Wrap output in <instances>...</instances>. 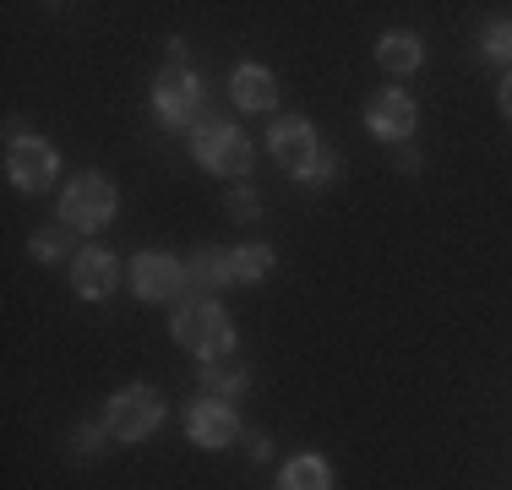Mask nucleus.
<instances>
[{
	"label": "nucleus",
	"instance_id": "obj_1",
	"mask_svg": "<svg viewBox=\"0 0 512 490\" xmlns=\"http://www.w3.org/2000/svg\"><path fill=\"white\" fill-rule=\"evenodd\" d=\"M175 343L202 360H224V354H235V322L213 300H186L175 311Z\"/></svg>",
	"mask_w": 512,
	"mask_h": 490
},
{
	"label": "nucleus",
	"instance_id": "obj_2",
	"mask_svg": "<svg viewBox=\"0 0 512 490\" xmlns=\"http://www.w3.org/2000/svg\"><path fill=\"white\" fill-rule=\"evenodd\" d=\"M191 153H197L202 169H213L224 180H240L251 169V137L240 126H229V120H202L191 131Z\"/></svg>",
	"mask_w": 512,
	"mask_h": 490
},
{
	"label": "nucleus",
	"instance_id": "obj_3",
	"mask_svg": "<svg viewBox=\"0 0 512 490\" xmlns=\"http://www.w3.org/2000/svg\"><path fill=\"white\" fill-rule=\"evenodd\" d=\"M115 218V186L104 175H77L60 196V224L71 229H104Z\"/></svg>",
	"mask_w": 512,
	"mask_h": 490
},
{
	"label": "nucleus",
	"instance_id": "obj_4",
	"mask_svg": "<svg viewBox=\"0 0 512 490\" xmlns=\"http://www.w3.org/2000/svg\"><path fill=\"white\" fill-rule=\"evenodd\" d=\"M158 420H164V398H158L153 387H120L115 398H109V431H115L120 441H142L158 431Z\"/></svg>",
	"mask_w": 512,
	"mask_h": 490
},
{
	"label": "nucleus",
	"instance_id": "obj_5",
	"mask_svg": "<svg viewBox=\"0 0 512 490\" xmlns=\"http://www.w3.org/2000/svg\"><path fill=\"white\" fill-rule=\"evenodd\" d=\"M153 109L164 126H202V82L186 66H169L153 82Z\"/></svg>",
	"mask_w": 512,
	"mask_h": 490
},
{
	"label": "nucleus",
	"instance_id": "obj_6",
	"mask_svg": "<svg viewBox=\"0 0 512 490\" xmlns=\"http://www.w3.org/2000/svg\"><path fill=\"white\" fill-rule=\"evenodd\" d=\"M55 169H60L55 147L39 142V137H17V142L6 147V175H11V186H17V191L55 186Z\"/></svg>",
	"mask_w": 512,
	"mask_h": 490
},
{
	"label": "nucleus",
	"instance_id": "obj_7",
	"mask_svg": "<svg viewBox=\"0 0 512 490\" xmlns=\"http://www.w3.org/2000/svg\"><path fill=\"white\" fill-rule=\"evenodd\" d=\"M267 142H273V158H278V164H284L289 175H300V180H306L311 164L322 158V147H316V131H311L306 115H278V120H273V137H267Z\"/></svg>",
	"mask_w": 512,
	"mask_h": 490
},
{
	"label": "nucleus",
	"instance_id": "obj_8",
	"mask_svg": "<svg viewBox=\"0 0 512 490\" xmlns=\"http://www.w3.org/2000/svg\"><path fill=\"white\" fill-rule=\"evenodd\" d=\"M131 289L142 300H175V294H186V262H175L169 251H142L131 262Z\"/></svg>",
	"mask_w": 512,
	"mask_h": 490
},
{
	"label": "nucleus",
	"instance_id": "obj_9",
	"mask_svg": "<svg viewBox=\"0 0 512 490\" xmlns=\"http://www.w3.org/2000/svg\"><path fill=\"white\" fill-rule=\"evenodd\" d=\"M365 126H371L382 142H404L409 131H414V98L398 93V88L376 93L371 104H365Z\"/></svg>",
	"mask_w": 512,
	"mask_h": 490
},
{
	"label": "nucleus",
	"instance_id": "obj_10",
	"mask_svg": "<svg viewBox=\"0 0 512 490\" xmlns=\"http://www.w3.org/2000/svg\"><path fill=\"white\" fill-rule=\"evenodd\" d=\"M186 431H191V441H197V447H229V441L240 436V420L229 414V403L202 398V403H191Z\"/></svg>",
	"mask_w": 512,
	"mask_h": 490
},
{
	"label": "nucleus",
	"instance_id": "obj_11",
	"mask_svg": "<svg viewBox=\"0 0 512 490\" xmlns=\"http://www.w3.org/2000/svg\"><path fill=\"white\" fill-rule=\"evenodd\" d=\"M235 284V251H218V245H202L197 256L186 262V294L191 300H202V289H224Z\"/></svg>",
	"mask_w": 512,
	"mask_h": 490
},
{
	"label": "nucleus",
	"instance_id": "obj_12",
	"mask_svg": "<svg viewBox=\"0 0 512 490\" xmlns=\"http://www.w3.org/2000/svg\"><path fill=\"white\" fill-rule=\"evenodd\" d=\"M71 284H77L82 300H104V294H115V284H120V262L109 251H82L77 262H71Z\"/></svg>",
	"mask_w": 512,
	"mask_h": 490
},
{
	"label": "nucleus",
	"instance_id": "obj_13",
	"mask_svg": "<svg viewBox=\"0 0 512 490\" xmlns=\"http://www.w3.org/2000/svg\"><path fill=\"white\" fill-rule=\"evenodd\" d=\"M229 93H235L240 109H273L278 82H273V71H262V66H240L235 82H229Z\"/></svg>",
	"mask_w": 512,
	"mask_h": 490
},
{
	"label": "nucleus",
	"instance_id": "obj_14",
	"mask_svg": "<svg viewBox=\"0 0 512 490\" xmlns=\"http://www.w3.org/2000/svg\"><path fill=\"white\" fill-rule=\"evenodd\" d=\"M202 387L213 392V398H235V392L246 387V365H240L235 354H224V360H207V365H202Z\"/></svg>",
	"mask_w": 512,
	"mask_h": 490
},
{
	"label": "nucleus",
	"instance_id": "obj_15",
	"mask_svg": "<svg viewBox=\"0 0 512 490\" xmlns=\"http://www.w3.org/2000/svg\"><path fill=\"white\" fill-rule=\"evenodd\" d=\"M278 490H333V469L322 458H295L278 474Z\"/></svg>",
	"mask_w": 512,
	"mask_h": 490
},
{
	"label": "nucleus",
	"instance_id": "obj_16",
	"mask_svg": "<svg viewBox=\"0 0 512 490\" xmlns=\"http://www.w3.org/2000/svg\"><path fill=\"white\" fill-rule=\"evenodd\" d=\"M420 55H425V49H420L414 33H387V39L376 44V60H382L387 71H414V66H420Z\"/></svg>",
	"mask_w": 512,
	"mask_h": 490
},
{
	"label": "nucleus",
	"instance_id": "obj_17",
	"mask_svg": "<svg viewBox=\"0 0 512 490\" xmlns=\"http://www.w3.org/2000/svg\"><path fill=\"white\" fill-rule=\"evenodd\" d=\"M273 273V251L267 245H240L235 251V284H262Z\"/></svg>",
	"mask_w": 512,
	"mask_h": 490
},
{
	"label": "nucleus",
	"instance_id": "obj_18",
	"mask_svg": "<svg viewBox=\"0 0 512 490\" xmlns=\"http://www.w3.org/2000/svg\"><path fill=\"white\" fill-rule=\"evenodd\" d=\"M66 251H71V224H44L39 235H33V256H39V262H60Z\"/></svg>",
	"mask_w": 512,
	"mask_h": 490
},
{
	"label": "nucleus",
	"instance_id": "obj_19",
	"mask_svg": "<svg viewBox=\"0 0 512 490\" xmlns=\"http://www.w3.org/2000/svg\"><path fill=\"white\" fill-rule=\"evenodd\" d=\"M485 60H512V22H491L485 28Z\"/></svg>",
	"mask_w": 512,
	"mask_h": 490
},
{
	"label": "nucleus",
	"instance_id": "obj_20",
	"mask_svg": "<svg viewBox=\"0 0 512 490\" xmlns=\"http://www.w3.org/2000/svg\"><path fill=\"white\" fill-rule=\"evenodd\" d=\"M229 213H235V218H256V213H262V202H256V191L235 186V191H229Z\"/></svg>",
	"mask_w": 512,
	"mask_h": 490
},
{
	"label": "nucleus",
	"instance_id": "obj_21",
	"mask_svg": "<svg viewBox=\"0 0 512 490\" xmlns=\"http://www.w3.org/2000/svg\"><path fill=\"white\" fill-rule=\"evenodd\" d=\"M104 436H115V431H109V425H82V431H77V441H82V447H77V452H88V458H99V452H104Z\"/></svg>",
	"mask_w": 512,
	"mask_h": 490
},
{
	"label": "nucleus",
	"instance_id": "obj_22",
	"mask_svg": "<svg viewBox=\"0 0 512 490\" xmlns=\"http://www.w3.org/2000/svg\"><path fill=\"white\" fill-rule=\"evenodd\" d=\"M338 169H344V164H338V158H333V153H322V158H316V164H311V175H306V186H327V180H338Z\"/></svg>",
	"mask_w": 512,
	"mask_h": 490
},
{
	"label": "nucleus",
	"instance_id": "obj_23",
	"mask_svg": "<svg viewBox=\"0 0 512 490\" xmlns=\"http://www.w3.org/2000/svg\"><path fill=\"white\" fill-rule=\"evenodd\" d=\"M502 109H507V115H512V77L502 82Z\"/></svg>",
	"mask_w": 512,
	"mask_h": 490
}]
</instances>
